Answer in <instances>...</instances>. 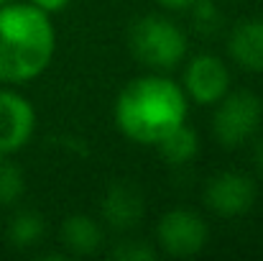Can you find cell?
Returning a JSON list of instances; mask_svg holds the SVG:
<instances>
[{
  "label": "cell",
  "mask_w": 263,
  "mask_h": 261,
  "mask_svg": "<svg viewBox=\"0 0 263 261\" xmlns=\"http://www.w3.org/2000/svg\"><path fill=\"white\" fill-rule=\"evenodd\" d=\"M28 3H33V5L41 8L44 13H57V10H62V8L69 5V0H28Z\"/></svg>",
  "instance_id": "17"
},
{
  "label": "cell",
  "mask_w": 263,
  "mask_h": 261,
  "mask_svg": "<svg viewBox=\"0 0 263 261\" xmlns=\"http://www.w3.org/2000/svg\"><path fill=\"white\" fill-rule=\"evenodd\" d=\"M110 256H112V259H120V261H151V259H156V249H151V246H146V243L125 241V243L115 246Z\"/></svg>",
  "instance_id": "16"
},
{
  "label": "cell",
  "mask_w": 263,
  "mask_h": 261,
  "mask_svg": "<svg viewBox=\"0 0 263 261\" xmlns=\"http://www.w3.org/2000/svg\"><path fill=\"white\" fill-rule=\"evenodd\" d=\"M133 57L151 69H174L186 57V36L174 21L161 15H143L128 33Z\"/></svg>",
  "instance_id": "3"
},
{
  "label": "cell",
  "mask_w": 263,
  "mask_h": 261,
  "mask_svg": "<svg viewBox=\"0 0 263 261\" xmlns=\"http://www.w3.org/2000/svg\"><path fill=\"white\" fill-rule=\"evenodd\" d=\"M253 159H256V169L263 174V138L256 144V149H253Z\"/></svg>",
  "instance_id": "19"
},
{
  "label": "cell",
  "mask_w": 263,
  "mask_h": 261,
  "mask_svg": "<svg viewBox=\"0 0 263 261\" xmlns=\"http://www.w3.org/2000/svg\"><path fill=\"white\" fill-rule=\"evenodd\" d=\"M23 172L10 164V162H0V205H13L21 200L23 195Z\"/></svg>",
  "instance_id": "14"
},
{
  "label": "cell",
  "mask_w": 263,
  "mask_h": 261,
  "mask_svg": "<svg viewBox=\"0 0 263 261\" xmlns=\"http://www.w3.org/2000/svg\"><path fill=\"white\" fill-rule=\"evenodd\" d=\"M159 5H164V8H174V10H179V8H189L194 0H156Z\"/></svg>",
  "instance_id": "18"
},
{
  "label": "cell",
  "mask_w": 263,
  "mask_h": 261,
  "mask_svg": "<svg viewBox=\"0 0 263 261\" xmlns=\"http://www.w3.org/2000/svg\"><path fill=\"white\" fill-rule=\"evenodd\" d=\"M228 54L248 72H263V18L238 23L228 36Z\"/></svg>",
  "instance_id": "9"
},
{
  "label": "cell",
  "mask_w": 263,
  "mask_h": 261,
  "mask_svg": "<svg viewBox=\"0 0 263 261\" xmlns=\"http://www.w3.org/2000/svg\"><path fill=\"white\" fill-rule=\"evenodd\" d=\"M44 218L33 210H21L10 223H8V241L15 249H31L44 238Z\"/></svg>",
  "instance_id": "13"
},
{
  "label": "cell",
  "mask_w": 263,
  "mask_h": 261,
  "mask_svg": "<svg viewBox=\"0 0 263 261\" xmlns=\"http://www.w3.org/2000/svg\"><path fill=\"white\" fill-rule=\"evenodd\" d=\"M186 95L169 77H138L120 90L115 123L125 138L141 146H159L172 131L186 123Z\"/></svg>",
  "instance_id": "1"
},
{
  "label": "cell",
  "mask_w": 263,
  "mask_h": 261,
  "mask_svg": "<svg viewBox=\"0 0 263 261\" xmlns=\"http://www.w3.org/2000/svg\"><path fill=\"white\" fill-rule=\"evenodd\" d=\"M256 195H258V187L248 174L220 172L204 187V205L222 218H238L253 207Z\"/></svg>",
  "instance_id": "6"
},
{
  "label": "cell",
  "mask_w": 263,
  "mask_h": 261,
  "mask_svg": "<svg viewBox=\"0 0 263 261\" xmlns=\"http://www.w3.org/2000/svg\"><path fill=\"white\" fill-rule=\"evenodd\" d=\"M5 3H10V0H0V5H5Z\"/></svg>",
  "instance_id": "20"
},
{
  "label": "cell",
  "mask_w": 263,
  "mask_h": 261,
  "mask_svg": "<svg viewBox=\"0 0 263 261\" xmlns=\"http://www.w3.org/2000/svg\"><path fill=\"white\" fill-rule=\"evenodd\" d=\"M261 120L263 102L256 92H251V90L230 92L228 90V95L217 102V110L212 118V133L222 146L235 149L258 133Z\"/></svg>",
  "instance_id": "4"
},
{
  "label": "cell",
  "mask_w": 263,
  "mask_h": 261,
  "mask_svg": "<svg viewBox=\"0 0 263 261\" xmlns=\"http://www.w3.org/2000/svg\"><path fill=\"white\" fill-rule=\"evenodd\" d=\"M33 131H36L33 105L13 90H0V156L21 151L31 141Z\"/></svg>",
  "instance_id": "8"
},
{
  "label": "cell",
  "mask_w": 263,
  "mask_h": 261,
  "mask_svg": "<svg viewBox=\"0 0 263 261\" xmlns=\"http://www.w3.org/2000/svg\"><path fill=\"white\" fill-rule=\"evenodd\" d=\"M207 225L204 220L186 207H176L161 215L159 228H156V238L159 246L176 259H186V256H197L204 246H207Z\"/></svg>",
  "instance_id": "5"
},
{
  "label": "cell",
  "mask_w": 263,
  "mask_h": 261,
  "mask_svg": "<svg viewBox=\"0 0 263 261\" xmlns=\"http://www.w3.org/2000/svg\"><path fill=\"white\" fill-rule=\"evenodd\" d=\"M57 51V31L33 3L0 5V85H23L46 72Z\"/></svg>",
  "instance_id": "2"
},
{
  "label": "cell",
  "mask_w": 263,
  "mask_h": 261,
  "mask_svg": "<svg viewBox=\"0 0 263 261\" xmlns=\"http://www.w3.org/2000/svg\"><path fill=\"white\" fill-rule=\"evenodd\" d=\"M184 95L197 105H217L230 90V72L215 54H197L184 69Z\"/></svg>",
  "instance_id": "7"
},
{
  "label": "cell",
  "mask_w": 263,
  "mask_h": 261,
  "mask_svg": "<svg viewBox=\"0 0 263 261\" xmlns=\"http://www.w3.org/2000/svg\"><path fill=\"white\" fill-rule=\"evenodd\" d=\"M62 243L67 254L89 256L102 246V228L89 215H69L62 225Z\"/></svg>",
  "instance_id": "11"
},
{
  "label": "cell",
  "mask_w": 263,
  "mask_h": 261,
  "mask_svg": "<svg viewBox=\"0 0 263 261\" xmlns=\"http://www.w3.org/2000/svg\"><path fill=\"white\" fill-rule=\"evenodd\" d=\"M194 10L192 15V23L199 33H215L222 23V15H220V8L212 3V0H194L189 5Z\"/></svg>",
  "instance_id": "15"
},
{
  "label": "cell",
  "mask_w": 263,
  "mask_h": 261,
  "mask_svg": "<svg viewBox=\"0 0 263 261\" xmlns=\"http://www.w3.org/2000/svg\"><path fill=\"white\" fill-rule=\"evenodd\" d=\"M159 151H161V156H164L169 164L181 167V164H186V162H192V159L197 156V151H199V138H197V133L184 123V126H179L176 131H172V133L159 144Z\"/></svg>",
  "instance_id": "12"
},
{
  "label": "cell",
  "mask_w": 263,
  "mask_h": 261,
  "mask_svg": "<svg viewBox=\"0 0 263 261\" xmlns=\"http://www.w3.org/2000/svg\"><path fill=\"white\" fill-rule=\"evenodd\" d=\"M102 218L115 231H130L143 218V200L128 184H112L102 197Z\"/></svg>",
  "instance_id": "10"
}]
</instances>
